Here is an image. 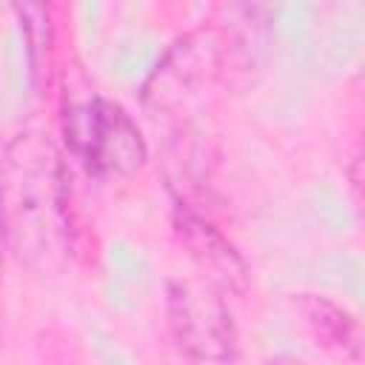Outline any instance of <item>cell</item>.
I'll list each match as a JSON object with an SVG mask.
<instances>
[{"mask_svg":"<svg viewBox=\"0 0 365 365\" xmlns=\"http://www.w3.org/2000/svg\"><path fill=\"white\" fill-rule=\"evenodd\" d=\"M71 140L94 168L131 171L143 163V143L137 128L111 103L86 106L80 125L71 131Z\"/></svg>","mask_w":365,"mask_h":365,"instance_id":"obj_1","label":"cell"}]
</instances>
